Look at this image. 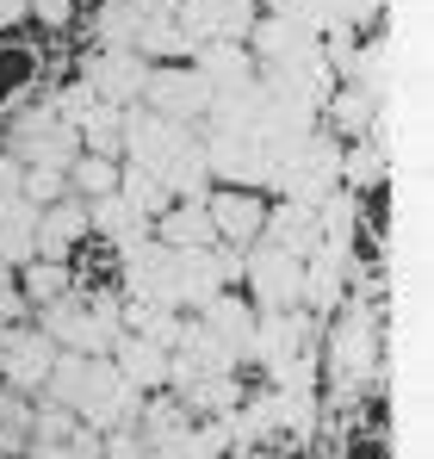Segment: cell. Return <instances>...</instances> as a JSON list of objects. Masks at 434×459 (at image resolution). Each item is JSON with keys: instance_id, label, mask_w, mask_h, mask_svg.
Returning <instances> with one entry per match:
<instances>
[{"instance_id": "obj_1", "label": "cell", "mask_w": 434, "mask_h": 459, "mask_svg": "<svg viewBox=\"0 0 434 459\" xmlns=\"http://www.w3.org/2000/svg\"><path fill=\"white\" fill-rule=\"evenodd\" d=\"M143 391L112 367V354H87V379H81V397H74V422L106 435V429H125L143 416Z\"/></svg>"}, {"instance_id": "obj_2", "label": "cell", "mask_w": 434, "mask_h": 459, "mask_svg": "<svg viewBox=\"0 0 434 459\" xmlns=\"http://www.w3.org/2000/svg\"><path fill=\"white\" fill-rule=\"evenodd\" d=\"M155 118H168V125H205V106H212V81L199 75L193 63H161V69H149L143 81V100Z\"/></svg>"}, {"instance_id": "obj_3", "label": "cell", "mask_w": 434, "mask_h": 459, "mask_svg": "<svg viewBox=\"0 0 434 459\" xmlns=\"http://www.w3.org/2000/svg\"><path fill=\"white\" fill-rule=\"evenodd\" d=\"M242 280H248V305L255 310H298L304 305V261L286 255V248L255 242V255L242 261Z\"/></svg>"}, {"instance_id": "obj_4", "label": "cell", "mask_w": 434, "mask_h": 459, "mask_svg": "<svg viewBox=\"0 0 434 459\" xmlns=\"http://www.w3.org/2000/svg\"><path fill=\"white\" fill-rule=\"evenodd\" d=\"M242 44H248L255 69H298V63H317L323 56L317 50V31L304 19H286V13H261Z\"/></svg>"}, {"instance_id": "obj_5", "label": "cell", "mask_w": 434, "mask_h": 459, "mask_svg": "<svg viewBox=\"0 0 434 459\" xmlns=\"http://www.w3.org/2000/svg\"><path fill=\"white\" fill-rule=\"evenodd\" d=\"M50 360H56V342L44 329H25V323H6L0 329V385L6 391L38 397L44 379H50Z\"/></svg>"}, {"instance_id": "obj_6", "label": "cell", "mask_w": 434, "mask_h": 459, "mask_svg": "<svg viewBox=\"0 0 434 459\" xmlns=\"http://www.w3.org/2000/svg\"><path fill=\"white\" fill-rule=\"evenodd\" d=\"M261 242H267V248H286L298 261H310V255L329 242V218H323V205H304V199H267Z\"/></svg>"}, {"instance_id": "obj_7", "label": "cell", "mask_w": 434, "mask_h": 459, "mask_svg": "<svg viewBox=\"0 0 434 459\" xmlns=\"http://www.w3.org/2000/svg\"><path fill=\"white\" fill-rule=\"evenodd\" d=\"M205 212H212V230L223 248H255L261 224H267V193L261 186H217V193H205Z\"/></svg>"}, {"instance_id": "obj_8", "label": "cell", "mask_w": 434, "mask_h": 459, "mask_svg": "<svg viewBox=\"0 0 434 459\" xmlns=\"http://www.w3.org/2000/svg\"><path fill=\"white\" fill-rule=\"evenodd\" d=\"M155 180L168 186V199H199V193L212 186L199 125H174V131H168V150H161V161H155Z\"/></svg>"}, {"instance_id": "obj_9", "label": "cell", "mask_w": 434, "mask_h": 459, "mask_svg": "<svg viewBox=\"0 0 434 459\" xmlns=\"http://www.w3.org/2000/svg\"><path fill=\"white\" fill-rule=\"evenodd\" d=\"M205 168L223 186H261V137L255 131H205Z\"/></svg>"}, {"instance_id": "obj_10", "label": "cell", "mask_w": 434, "mask_h": 459, "mask_svg": "<svg viewBox=\"0 0 434 459\" xmlns=\"http://www.w3.org/2000/svg\"><path fill=\"white\" fill-rule=\"evenodd\" d=\"M149 69H155V63H143L137 50H100V56L87 63V87H93L100 100H112V106H137Z\"/></svg>"}, {"instance_id": "obj_11", "label": "cell", "mask_w": 434, "mask_h": 459, "mask_svg": "<svg viewBox=\"0 0 434 459\" xmlns=\"http://www.w3.org/2000/svg\"><path fill=\"white\" fill-rule=\"evenodd\" d=\"M193 316L212 329V335L230 348V354H236V360H248V354H255V316H261V310L248 305V299H236L230 286H223V292H212V299L193 310Z\"/></svg>"}, {"instance_id": "obj_12", "label": "cell", "mask_w": 434, "mask_h": 459, "mask_svg": "<svg viewBox=\"0 0 434 459\" xmlns=\"http://www.w3.org/2000/svg\"><path fill=\"white\" fill-rule=\"evenodd\" d=\"M87 236H93V230H87V199H74V193H63L56 205L38 212V255H44V261H74V248H81Z\"/></svg>"}, {"instance_id": "obj_13", "label": "cell", "mask_w": 434, "mask_h": 459, "mask_svg": "<svg viewBox=\"0 0 434 459\" xmlns=\"http://www.w3.org/2000/svg\"><path fill=\"white\" fill-rule=\"evenodd\" d=\"M106 354H112V367L137 385V391H161V385H168V348L149 342V335H137V329H118Z\"/></svg>"}, {"instance_id": "obj_14", "label": "cell", "mask_w": 434, "mask_h": 459, "mask_svg": "<svg viewBox=\"0 0 434 459\" xmlns=\"http://www.w3.org/2000/svg\"><path fill=\"white\" fill-rule=\"evenodd\" d=\"M149 236H155L161 248H212L217 230H212V212H205V193H199V199H174V205L149 224Z\"/></svg>"}, {"instance_id": "obj_15", "label": "cell", "mask_w": 434, "mask_h": 459, "mask_svg": "<svg viewBox=\"0 0 434 459\" xmlns=\"http://www.w3.org/2000/svg\"><path fill=\"white\" fill-rule=\"evenodd\" d=\"M6 150L19 155L25 168H63V174H69V161L81 155V131H74L69 118H50V125H38L31 137L6 143Z\"/></svg>"}, {"instance_id": "obj_16", "label": "cell", "mask_w": 434, "mask_h": 459, "mask_svg": "<svg viewBox=\"0 0 434 459\" xmlns=\"http://www.w3.org/2000/svg\"><path fill=\"white\" fill-rule=\"evenodd\" d=\"M87 230L106 236V248H131L149 236V218L125 199V193H106V199H87Z\"/></svg>"}, {"instance_id": "obj_17", "label": "cell", "mask_w": 434, "mask_h": 459, "mask_svg": "<svg viewBox=\"0 0 434 459\" xmlns=\"http://www.w3.org/2000/svg\"><path fill=\"white\" fill-rule=\"evenodd\" d=\"M38 212L44 205H31L25 193L19 199H0V261L6 267H25L38 255Z\"/></svg>"}, {"instance_id": "obj_18", "label": "cell", "mask_w": 434, "mask_h": 459, "mask_svg": "<svg viewBox=\"0 0 434 459\" xmlns=\"http://www.w3.org/2000/svg\"><path fill=\"white\" fill-rule=\"evenodd\" d=\"M13 286L25 292V305H56V299H69V292H74V267H69V261H44V255H31L25 267H13Z\"/></svg>"}, {"instance_id": "obj_19", "label": "cell", "mask_w": 434, "mask_h": 459, "mask_svg": "<svg viewBox=\"0 0 434 459\" xmlns=\"http://www.w3.org/2000/svg\"><path fill=\"white\" fill-rule=\"evenodd\" d=\"M323 112H329V137H360L366 125H372V112H378V93H372V87H360V81L329 87Z\"/></svg>"}, {"instance_id": "obj_20", "label": "cell", "mask_w": 434, "mask_h": 459, "mask_svg": "<svg viewBox=\"0 0 434 459\" xmlns=\"http://www.w3.org/2000/svg\"><path fill=\"white\" fill-rule=\"evenodd\" d=\"M335 373L354 385L372 373V316H366V305L348 310V323L335 329Z\"/></svg>"}, {"instance_id": "obj_21", "label": "cell", "mask_w": 434, "mask_h": 459, "mask_svg": "<svg viewBox=\"0 0 434 459\" xmlns=\"http://www.w3.org/2000/svg\"><path fill=\"white\" fill-rule=\"evenodd\" d=\"M74 131H81V150L87 155H112L125 150V106H112V100H93L81 118H74Z\"/></svg>"}, {"instance_id": "obj_22", "label": "cell", "mask_w": 434, "mask_h": 459, "mask_svg": "<svg viewBox=\"0 0 434 459\" xmlns=\"http://www.w3.org/2000/svg\"><path fill=\"white\" fill-rule=\"evenodd\" d=\"M193 69L212 81V87H230V81H248V75H255V56H248V44H230V38H205V44L193 50Z\"/></svg>"}, {"instance_id": "obj_23", "label": "cell", "mask_w": 434, "mask_h": 459, "mask_svg": "<svg viewBox=\"0 0 434 459\" xmlns=\"http://www.w3.org/2000/svg\"><path fill=\"white\" fill-rule=\"evenodd\" d=\"M193 6L205 19V38H230V44H242L248 25L261 19V0H193Z\"/></svg>"}, {"instance_id": "obj_24", "label": "cell", "mask_w": 434, "mask_h": 459, "mask_svg": "<svg viewBox=\"0 0 434 459\" xmlns=\"http://www.w3.org/2000/svg\"><path fill=\"white\" fill-rule=\"evenodd\" d=\"M69 193L74 199H106V193H118V161L112 155H74L69 161Z\"/></svg>"}, {"instance_id": "obj_25", "label": "cell", "mask_w": 434, "mask_h": 459, "mask_svg": "<svg viewBox=\"0 0 434 459\" xmlns=\"http://www.w3.org/2000/svg\"><path fill=\"white\" fill-rule=\"evenodd\" d=\"M118 193H125V199H131V205L143 212L149 224H155V218H161V212L174 205V199H168V186H161V180H155L149 168H137V161H118Z\"/></svg>"}, {"instance_id": "obj_26", "label": "cell", "mask_w": 434, "mask_h": 459, "mask_svg": "<svg viewBox=\"0 0 434 459\" xmlns=\"http://www.w3.org/2000/svg\"><path fill=\"white\" fill-rule=\"evenodd\" d=\"M31 81H38V50H31V44L0 38V106H13Z\"/></svg>"}, {"instance_id": "obj_27", "label": "cell", "mask_w": 434, "mask_h": 459, "mask_svg": "<svg viewBox=\"0 0 434 459\" xmlns=\"http://www.w3.org/2000/svg\"><path fill=\"white\" fill-rule=\"evenodd\" d=\"M25 441H31V397H25V391H6V385H0V459L19 454Z\"/></svg>"}, {"instance_id": "obj_28", "label": "cell", "mask_w": 434, "mask_h": 459, "mask_svg": "<svg viewBox=\"0 0 434 459\" xmlns=\"http://www.w3.org/2000/svg\"><path fill=\"white\" fill-rule=\"evenodd\" d=\"M137 25H143V13H137L131 0H106V13L93 19V31H100V50H131Z\"/></svg>"}, {"instance_id": "obj_29", "label": "cell", "mask_w": 434, "mask_h": 459, "mask_svg": "<svg viewBox=\"0 0 434 459\" xmlns=\"http://www.w3.org/2000/svg\"><path fill=\"white\" fill-rule=\"evenodd\" d=\"M74 429V410H63V403H31V441H69Z\"/></svg>"}, {"instance_id": "obj_30", "label": "cell", "mask_w": 434, "mask_h": 459, "mask_svg": "<svg viewBox=\"0 0 434 459\" xmlns=\"http://www.w3.org/2000/svg\"><path fill=\"white\" fill-rule=\"evenodd\" d=\"M31 205H56L63 193H69V174L63 168H25V186H19Z\"/></svg>"}, {"instance_id": "obj_31", "label": "cell", "mask_w": 434, "mask_h": 459, "mask_svg": "<svg viewBox=\"0 0 434 459\" xmlns=\"http://www.w3.org/2000/svg\"><path fill=\"white\" fill-rule=\"evenodd\" d=\"M25 13H38L50 31H63V25L74 19V0H25Z\"/></svg>"}, {"instance_id": "obj_32", "label": "cell", "mask_w": 434, "mask_h": 459, "mask_svg": "<svg viewBox=\"0 0 434 459\" xmlns=\"http://www.w3.org/2000/svg\"><path fill=\"white\" fill-rule=\"evenodd\" d=\"M19 186H25V161L13 150H0V199H19Z\"/></svg>"}, {"instance_id": "obj_33", "label": "cell", "mask_w": 434, "mask_h": 459, "mask_svg": "<svg viewBox=\"0 0 434 459\" xmlns=\"http://www.w3.org/2000/svg\"><path fill=\"white\" fill-rule=\"evenodd\" d=\"M19 454H25V459H81V454H74V441H25Z\"/></svg>"}, {"instance_id": "obj_34", "label": "cell", "mask_w": 434, "mask_h": 459, "mask_svg": "<svg viewBox=\"0 0 434 459\" xmlns=\"http://www.w3.org/2000/svg\"><path fill=\"white\" fill-rule=\"evenodd\" d=\"M25 19V0H0V31H13Z\"/></svg>"}, {"instance_id": "obj_35", "label": "cell", "mask_w": 434, "mask_h": 459, "mask_svg": "<svg viewBox=\"0 0 434 459\" xmlns=\"http://www.w3.org/2000/svg\"><path fill=\"white\" fill-rule=\"evenodd\" d=\"M131 6H137V13H143V19H149V13H174L180 0H131Z\"/></svg>"}, {"instance_id": "obj_36", "label": "cell", "mask_w": 434, "mask_h": 459, "mask_svg": "<svg viewBox=\"0 0 434 459\" xmlns=\"http://www.w3.org/2000/svg\"><path fill=\"white\" fill-rule=\"evenodd\" d=\"M6 280H13V267H6V261H0V286H6Z\"/></svg>"}]
</instances>
